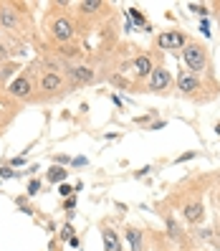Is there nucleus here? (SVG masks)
Listing matches in <instances>:
<instances>
[{
    "label": "nucleus",
    "mask_w": 220,
    "mask_h": 251,
    "mask_svg": "<svg viewBox=\"0 0 220 251\" xmlns=\"http://www.w3.org/2000/svg\"><path fill=\"white\" fill-rule=\"evenodd\" d=\"M177 84H180V92H187V94H195L200 89V81L195 74H190V71H180L177 74Z\"/></svg>",
    "instance_id": "8"
},
{
    "label": "nucleus",
    "mask_w": 220,
    "mask_h": 251,
    "mask_svg": "<svg viewBox=\"0 0 220 251\" xmlns=\"http://www.w3.org/2000/svg\"><path fill=\"white\" fill-rule=\"evenodd\" d=\"M182 216H185V221H190V224H198V221H202V216H205V208H202V203H187L185 205V211H182Z\"/></svg>",
    "instance_id": "10"
},
{
    "label": "nucleus",
    "mask_w": 220,
    "mask_h": 251,
    "mask_svg": "<svg viewBox=\"0 0 220 251\" xmlns=\"http://www.w3.org/2000/svg\"><path fill=\"white\" fill-rule=\"evenodd\" d=\"M0 25L8 31H18L21 28V16L13 5H0Z\"/></svg>",
    "instance_id": "3"
},
{
    "label": "nucleus",
    "mask_w": 220,
    "mask_h": 251,
    "mask_svg": "<svg viewBox=\"0 0 220 251\" xmlns=\"http://www.w3.org/2000/svg\"><path fill=\"white\" fill-rule=\"evenodd\" d=\"M0 175H3V178H13L16 173H13V168H0Z\"/></svg>",
    "instance_id": "18"
},
{
    "label": "nucleus",
    "mask_w": 220,
    "mask_h": 251,
    "mask_svg": "<svg viewBox=\"0 0 220 251\" xmlns=\"http://www.w3.org/2000/svg\"><path fill=\"white\" fill-rule=\"evenodd\" d=\"M215 132H218V135H220V125H215Z\"/></svg>",
    "instance_id": "26"
},
{
    "label": "nucleus",
    "mask_w": 220,
    "mask_h": 251,
    "mask_svg": "<svg viewBox=\"0 0 220 251\" xmlns=\"http://www.w3.org/2000/svg\"><path fill=\"white\" fill-rule=\"evenodd\" d=\"M185 61L190 66V74H200L205 69V64H208L202 46H198V43H187L185 46Z\"/></svg>",
    "instance_id": "1"
},
{
    "label": "nucleus",
    "mask_w": 220,
    "mask_h": 251,
    "mask_svg": "<svg viewBox=\"0 0 220 251\" xmlns=\"http://www.w3.org/2000/svg\"><path fill=\"white\" fill-rule=\"evenodd\" d=\"M51 31H53V38L56 41H68L73 36V25L68 18H56L53 25H51Z\"/></svg>",
    "instance_id": "7"
},
{
    "label": "nucleus",
    "mask_w": 220,
    "mask_h": 251,
    "mask_svg": "<svg viewBox=\"0 0 220 251\" xmlns=\"http://www.w3.org/2000/svg\"><path fill=\"white\" fill-rule=\"evenodd\" d=\"M73 165H79V168L86 165V157H76V160H73Z\"/></svg>",
    "instance_id": "25"
},
{
    "label": "nucleus",
    "mask_w": 220,
    "mask_h": 251,
    "mask_svg": "<svg viewBox=\"0 0 220 251\" xmlns=\"http://www.w3.org/2000/svg\"><path fill=\"white\" fill-rule=\"evenodd\" d=\"M101 239H104V251H122V241L111 228H104L101 231Z\"/></svg>",
    "instance_id": "11"
},
{
    "label": "nucleus",
    "mask_w": 220,
    "mask_h": 251,
    "mask_svg": "<svg viewBox=\"0 0 220 251\" xmlns=\"http://www.w3.org/2000/svg\"><path fill=\"white\" fill-rule=\"evenodd\" d=\"M8 92L18 99H25V97H31V81H28V76H18V79L10 81Z\"/></svg>",
    "instance_id": "9"
},
{
    "label": "nucleus",
    "mask_w": 220,
    "mask_h": 251,
    "mask_svg": "<svg viewBox=\"0 0 220 251\" xmlns=\"http://www.w3.org/2000/svg\"><path fill=\"white\" fill-rule=\"evenodd\" d=\"M134 69H137V76H147V74H152V61H150V56L134 58Z\"/></svg>",
    "instance_id": "13"
},
{
    "label": "nucleus",
    "mask_w": 220,
    "mask_h": 251,
    "mask_svg": "<svg viewBox=\"0 0 220 251\" xmlns=\"http://www.w3.org/2000/svg\"><path fill=\"white\" fill-rule=\"evenodd\" d=\"M170 71L167 69H162V66H159V69H152V79H150V89L152 92H165L167 89V86H170Z\"/></svg>",
    "instance_id": "5"
},
{
    "label": "nucleus",
    "mask_w": 220,
    "mask_h": 251,
    "mask_svg": "<svg viewBox=\"0 0 220 251\" xmlns=\"http://www.w3.org/2000/svg\"><path fill=\"white\" fill-rule=\"evenodd\" d=\"M71 233H73V231H71V226H66V228H64V233H61V236H64V239H71Z\"/></svg>",
    "instance_id": "24"
},
{
    "label": "nucleus",
    "mask_w": 220,
    "mask_h": 251,
    "mask_svg": "<svg viewBox=\"0 0 220 251\" xmlns=\"http://www.w3.org/2000/svg\"><path fill=\"white\" fill-rule=\"evenodd\" d=\"M190 8H193L195 13H202V16H208V8H205V5H190Z\"/></svg>",
    "instance_id": "20"
},
{
    "label": "nucleus",
    "mask_w": 220,
    "mask_h": 251,
    "mask_svg": "<svg viewBox=\"0 0 220 251\" xmlns=\"http://www.w3.org/2000/svg\"><path fill=\"white\" fill-rule=\"evenodd\" d=\"M58 193H61V196H71V193H73V188H71V185H66V183H64V185H61V188H58Z\"/></svg>",
    "instance_id": "17"
},
{
    "label": "nucleus",
    "mask_w": 220,
    "mask_h": 251,
    "mask_svg": "<svg viewBox=\"0 0 220 251\" xmlns=\"http://www.w3.org/2000/svg\"><path fill=\"white\" fill-rule=\"evenodd\" d=\"M129 16H132V18H134V21H137V23H144V18H142V16H139V13H137V10H134V8H132V10H129Z\"/></svg>",
    "instance_id": "19"
},
{
    "label": "nucleus",
    "mask_w": 220,
    "mask_h": 251,
    "mask_svg": "<svg viewBox=\"0 0 220 251\" xmlns=\"http://www.w3.org/2000/svg\"><path fill=\"white\" fill-rule=\"evenodd\" d=\"M127 241H129L132 251H142V249H144V239H142V231H137V228H129V231H127Z\"/></svg>",
    "instance_id": "12"
},
{
    "label": "nucleus",
    "mask_w": 220,
    "mask_h": 251,
    "mask_svg": "<svg viewBox=\"0 0 220 251\" xmlns=\"http://www.w3.org/2000/svg\"><path fill=\"white\" fill-rule=\"evenodd\" d=\"M114 84H116V86H127V81H124L122 76H114Z\"/></svg>",
    "instance_id": "23"
},
{
    "label": "nucleus",
    "mask_w": 220,
    "mask_h": 251,
    "mask_svg": "<svg viewBox=\"0 0 220 251\" xmlns=\"http://www.w3.org/2000/svg\"><path fill=\"white\" fill-rule=\"evenodd\" d=\"M185 33H180V31H167V33H162L157 38V43H159V49H165V51H175V49H182L185 46Z\"/></svg>",
    "instance_id": "2"
},
{
    "label": "nucleus",
    "mask_w": 220,
    "mask_h": 251,
    "mask_svg": "<svg viewBox=\"0 0 220 251\" xmlns=\"http://www.w3.org/2000/svg\"><path fill=\"white\" fill-rule=\"evenodd\" d=\"M68 79H71V86H84L94 79V71L89 66H73L68 71Z\"/></svg>",
    "instance_id": "6"
},
{
    "label": "nucleus",
    "mask_w": 220,
    "mask_h": 251,
    "mask_svg": "<svg viewBox=\"0 0 220 251\" xmlns=\"http://www.w3.org/2000/svg\"><path fill=\"white\" fill-rule=\"evenodd\" d=\"M10 162H13V165H16V168H21V165H25V157H13Z\"/></svg>",
    "instance_id": "22"
},
{
    "label": "nucleus",
    "mask_w": 220,
    "mask_h": 251,
    "mask_svg": "<svg viewBox=\"0 0 220 251\" xmlns=\"http://www.w3.org/2000/svg\"><path fill=\"white\" fill-rule=\"evenodd\" d=\"M79 10H84V13H96V10H101V3H99V0H84V3H79Z\"/></svg>",
    "instance_id": "15"
},
{
    "label": "nucleus",
    "mask_w": 220,
    "mask_h": 251,
    "mask_svg": "<svg viewBox=\"0 0 220 251\" xmlns=\"http://www.w3.org/2000/svg\"><path fill=\"white\" fill-rule=\"evenodd\" d=\"M66 175H68V173H66L61 165H53V168L48 170V180H51V183H64Z\"/></svg>",
    "instance_id": "14"
},
{
    "label": "nucleus",
    "mask_w": 220,
    "mask_h": 251,
    "mask_svg": "<svg viewBox=\"0 0 220 251\" xmlns=\"http://www.w3.org/2000/svg\"><path fill=\"white\" fill-rule=\"evenodd\" d=\"M64 89V79H61V74H56V71H48V74H43L41 76V92H61Z\"/></svg>",
    "instance_id": "4"
},
{
    "label": "nucleus",
    "mask_w": 220,
    "mask_h": 251,
    "mask_svg": "<svg viewBox=\"0 0 220 251\" xmlns=\"http://www.w3.org/2000/svg\"><path fill=\"white\" fill-rule=\"evenodd\" d=\"M38 190H41V183H38V180H31V183H28V193H31V196H36Z\"/></svg>",
    "instance_id": "16"
},
{
    "label": "nucleus",
    "mask_w": 220,
    "mask_h": 251,
    "mask_svg": "<svg viewBox=\"0 0 220 251\" xmlns=\"http://www.w3.org/2000/svg\"><path fill=\"white\" fill-rule=\"evenodd\" d=\"M200 31H202L205 36H210V25H208V21H202V23H200Z\"/></svg>",
    "instance_id": "21"
}]
</instances>
